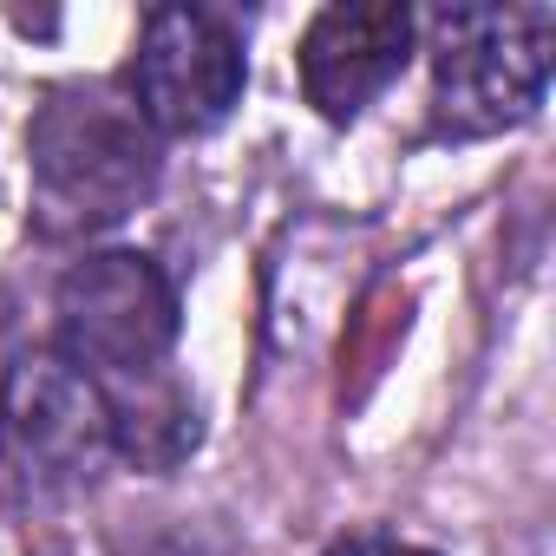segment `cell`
I'll return each instance as SVG.
<instances>
[{"instance_id":"6da1fadb","label":"cell","mask_w":556,"mask_h":556,"mask_svg":"<svg viewBox=\"0 0 556 556\" xmlns=\"http://www.w3.org/2000/svg\"><path fill=\"white\" fill-rule=\"evenodd\" d=\"M27 170H34V216L47 236H86L125 223L151 203L164 177L157 131L118 86H60L40 99L27 125Z\"/></svg>"},{"instance_id":"ba28073f","label":"cell","mask_w":556,"mask_h":556,"mask_svg":"<svg viewBox=\"0 0 556 556\" xmlns=\"http://www.w3.org/2000/svg\"><path fill=\"white\" fill-rule=\"evenodd\" d=\"M328 556H439V549L406 543V536H393V530H354V536H341Z\"/></svg>"},{"instance_id":"5b68a950","label":"cell","mask_w":556,"mask_h":556,"mask_svg":"<svg viewBox=\"0 0 556 556\" xmlns=\"http://www.w3.org/2000/svg\"><path fill=\"white\" fill-rule=\"evenodd\" d=\"M249 86L242 40L210 8H157L138 27L125 99L157 138H203L216 131Z\"/></svg>"},{"instance_id":"52a82bcc","label":"cell","mask_w":556,"mask_h":556,"mask_svg":"<svg viewBox=\"0 0 556 556\" xmlns=\"http://www.w3.org/2000/svg\"><path fill=\"white\" fill-rule=\"evenodd\" d=\"M105 413H112V452H125L144 471H170L197 445V406L164 367L105 387Z\"/></svg>"},{"instance_id":"7a4b0ae2","label":"cell","mask_w":556,"mask_h":556,"mask_svg":"<svg viewBox=\"0 0 556 556\" xmlns=\"http://www.w3.org/2000/svg\"><path fill=\"white\" fill-rule=\"evenodd\" d=\"M426 34L439 138H497L536 118L556 60V8H439Z\"/></svg>"},{"instance_id":"3957f363","label":"cell","mask_w":556,"mask_h":556,"mask_svg":"<svg viewBox=\"0 0 556 556\" xmlns=\"http://www.w3.org/2000/svg\"><path fill=\"white\" fill-rule=\"evenodd\" d=\"M60 354L99 387L157 374L177 341V289L144 249H99L60 275Z\"/></svg>"},{"instance_id":"8992f818","label":"cell","mask_w":556,"mask_h":556,"mask_svg":"<svg viewBox=\"0 0 556 556\" xmlns=\"http://www.w3.org/2000/svg\"><path fill=\"white\" fill-rule=\"evenodd\" d=\"M419 21L400 0H334L302 34V92L328 125H354L413 60Z\"/></svg>"},{"instance_id":"277c9868","label":"cell","mask_w":556,"mask_h":556,"mask_svg":"<svg viewBox=\"0 0 556 556\" xmlns=\"http://www.w3.org/2000/svg\"><path fill=\"white\" fill-rule=\"evenodd\" d=\"M0 452L34 491L92 484L99 465L112 458L105 387L60 348L14 354L0 374Z\"/></svg>"}]
</instances>
